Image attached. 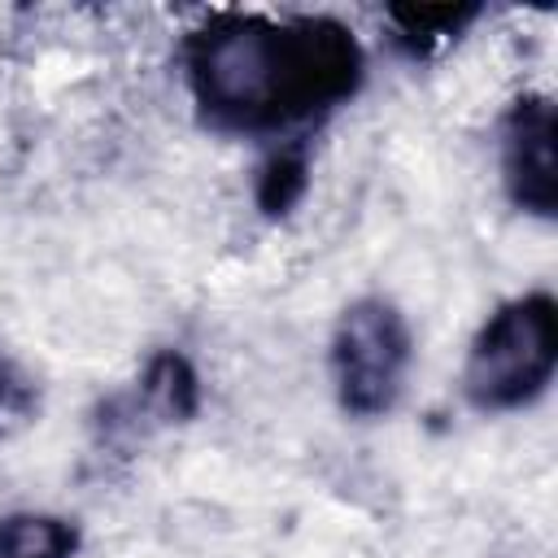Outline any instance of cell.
<instances>
[{"instance_id": "obj_5", "label": "cell", "mask_w": 558, "mask_h": 558, "mask_svg": "<svg viewBox=\"0 0 558 558\" xmlns=\"http://www.w3.org/2000/svg\"><path fill=\"white\" fill-rule=\"evenodd\" d=\"M554 100L541 92L519 96L501 118V187L519 214H558V166H554Z\"/></svg>"}, {"instance_id": "obj_1", "label": "cell", "mask_w": 558, "mask_h": 558, "mask_svg": "<svg viewBox=\"0 0 558 558\" xmlns=\"http://www.w3.org/2000/svg\"><path fill=\"white\" fill-rule=\"evenodd\" d=\"M196 118L218 135L310 140V126L366 83V52L336 17H266L222 9L179 48Z\"/></svg>"}, {"instance_id": "obj_2", "label": "cell", "mask_w": 558, "mask_h": 558, "mask_svg": "<svg viewBox=\"0 0 558 558\" xmlns=\"http://www.w3.org/2000/svg\"><path fill=\"white\" fill-rule=\"evenodd\" d=\"M558 371V301L523 292L501 301L475 331L462 362V397L480 414H510L541 401Z\"/></svg>"}, {"instance_id": "obj_3", "label": "cell", "mask_w": 558, "mask_h": 558, "mask_svg": "<svg viewBox=\"0 0 558 558\" xmlns=\"http://www.w3.org/2000/svg\"><path fill=\"white\" fill-rule=\"evenodd\" d=\"M410 362L414 336L388 296H357L340 310L331 331V384L344 414L384 418L405 392Z\"/></svg>"}, {"instance_id": "obj_7", "label": "cell", "mask_w": 558, "mask_h": 558, "mask_svg": "<svg viewBox=\"0 0 558 558\" xmlns=\"http://www.w3.org/2000/svg\"><path fill=\"white\" fill-rule=\"evenodd\" d=\"M83 545L78 523L48 510L0 514V558H74Z\"/></svg>"}, {"instance_id": "obj_8", "label": "cell", "mask_w": 558, "mask_h": 558, "mask_svg": "<svg viewBox=\"0 0 558 558\" xmlns=\"http://www.w3.org/2000/svg\"><path fill=\"white\" fill-rule=\"evenodd\" d=\"M305 192H310V140L275 144L253 183L257 209L266 218H288L305 201Z\"/></svg>"}, {"instance_id": "obj_6", "label": "cell", "mask_w": 558, "mask_h": 558, "mask_svg": "<svg viewBox=\"0 0 558 558\" xmlns=\"http://www.w3.org/2000/svg\"><path fill=\"white\" fill-rule=\"evenodd\" d=\"M484 9L480 4H392L388 22H392V44L405 57H432L440 44L458 39Z\"/></svg>"}, {"instance_id": "obj_9", "label": "cell", "mask_w": 558, "mask_h": 558, "mask_svg": "<svg viewBox=\"0 0 558 558\" xmlns=\"http://www.w3.org/2000/svg\"><path fill=\"white\" fill-rule=\"evenodd\" d=\"M39 410V388L35 379L0 349V440L13 436L17 427H26Z\"/></svg>"}, {"instance_id": "obj_4", "label": "cell", "mask_w": 558, "mask_h": 558, "mask_svg": "<svg viewBox=\"0 0 558 558\" xmlns=\"http://www.w3.org/2000/svg\"><path fill=\"white\" fill-rule=\"evenodd\" d=\"M201 414V375L179 349H161L148 357L144 375L135 379L131 392H118L100 401L96 410V440L100 449L109 445H131L135 436H148L153 427H179Z\"/></svg>"}]
</instances>
